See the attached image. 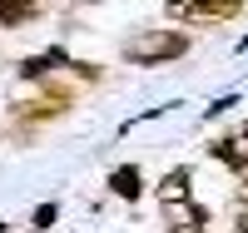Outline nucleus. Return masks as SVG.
Instances as JSON below:
<instances>
[{
  "label": "nucleus",
  "instance_id": "nucleus-10",
  "mask_svg": "<svg viewBox=\"0 0 248 233\" xmlns=\"http://www.w3.org/2000/svg\"><path fill=\"white\" fill-rule=\"evenodd\" d=\"M233 233H248V199L238 203V214H233Z\"/></svg>",
  "mask_w": 248,
  "mask_h": 233
},
{
  "label": "nucleus",
  "instance_id": "nucleus-4",
  "mask_svg": "<svg viewBox=\"0 0 248 233\" xmlns=\"http://www.w3.org/2000/svg\"><path fill=\"white\" fill-rule=\"evenodd\" d=\"M209 154L223 164V169H233V174H248V124H238L233 134H223L209 144Z\"/></svg>",
  "mask_w": 248,
  "mask_h": 233
},
{
  "label": "nucleus",
  "instance_id": "nucleus-7",
  "mask_svg": "<svg viewBox=\"0 0 248 233\" xmlns=\"http://www.w3.org/2000/svg\"><path fill=\"white\" fill-rule=\"evenodd\" d=\"M40 5H45V0H0V25H5V30L25 25V20L40 15Z\"/></svg>",
  "mask_w": 248,
  "mask_h": 233
},
{
  "label": "nucleus",
  "instance_id": "nucleus-1",
  "mask_svg": "<svg viewBox=\"0 0 248 233\" xmlns=\"http://www.w3.org/2000/svg\"><path fill=\"white\" fill-rule=\"evenodd\" d=\"M189 35L184 30H149V35H134L129 45H124V60L129 65H169V60L189 55Z\"/></svg>",
  "mask_w": 248,
  "mask_h": 233
},
{
  "label": "nucleus",
  "instance_id": "nucleus-6",
  "mask_svg": "<svg viewBox=\"0 0 248 233\" xmlns=\"http://www.w3.org/2000/svg\"><path fill=\"white\" fill-rule=\"evenodd\" d=\"M109 194H119L124 203H139L144 179H139V169H134V164H124V169H114V174H109Z\"/></svg>",
  "mask_w": 248,
  "mask_h": 233
},
{
  "label": "nucleus",
  "instance_id": "nucleus-8",
  "mask_svg": "<svg viewBox=\"0 0 248 233\" xmlns=\"http://www.w3.org/2000/svg\"><path fill=\"white\" fill-rule=\"evenodd\" d=\"M179 199H194L189 169H174V174H164V184H159V203H179Z\"/></svg>",
  "mask_w": 248,
  "mask_h": 233
},
{
  "label": "nucleus",
  "instance_id": "nucleus-3",
  "mask_svg": "<svg viewBox=\"0 0 248 233\" xmlns=\"http://www.w3.org/2000/svg\"><path fill=\"white\" fill-rule=\"evenodd\" d=\"M159 208H164V228H169V233H209V208L194 203V199L159 203Z\"/></svg>",
  "mask_w": 248,
  "mask_h": 233
},
{
  "label": "nucleus",
  "instance_id": "nucleus-9",
  "mask_svg": "<svg viewBox=\"0 0 248 233\" xmlns=\"http://www.w3.org/2000/svg\"><path fill=\"white\" fill-rule=\"evenodd\" d=\"M60 218V203H40V214H35V228H50Z\"/></svg>",
  "mask_w": 248,
  "mask_h": 233
},
{
  "label": "nucleus",
  "instance_id": "nucleus-11",
  "mask_svg": "<svg viewBox=\"0 0 248 233\" xmlns=\"http://www.w3.org/2000/svg\"><path fill=\"white\" fill-rule=\"evenodd\" d=\"M0 233H5V223H0Z\"/></svg>",
  "mask_w": 248,
  "mask_h": 233
},
{
  "label": "nucleus",
  "instance_id": "nucleus-2",
  "mask_svg": "<svg viewBox=\"0 0 248 233\" xmlns=\"http://www.w3.org/2000/svg\"><path fill=\"white\" fill-rule=\"evenodd\" d=\"M55 70H75V75H85V79H94V70L90 65H75L70 60V50H40V55H30V60H20V79H45V75H55Z\"/></svg>",
  "mask_w": 248,
  "mask_h": 233
},
{
  "label": "nucleus",
  "instance_id": "nucleus-5",
  "mask_svg": "<svg viewBox=\"0 0 248 233\" xmlns=\"http://www.w3.org/2000/svg\"><path fill=\"white\" fill-rule=\"evenodd\" d=\"M174 15H194V20H229L238 15L248 0H164Z\"/></svg>",
  "mask_w": 248,
  "mask_h": 233
}]
</instances>
